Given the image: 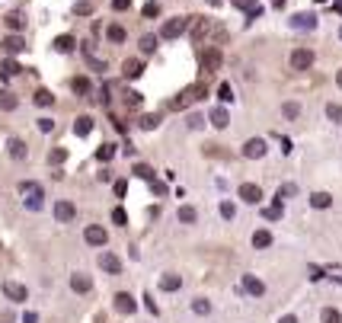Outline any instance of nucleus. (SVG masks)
Here are the masks:
<instances>
[{
    "label": "nucleus",
    "mask_w": 342,
    "mask_h": 323,
    "mask_svg": "<svg viewBox=\"0 0 342 323\" xmlns=\"http://www.w3.org/2000/svg\"><path fill=\"white\" fill-rule=\"evenodd\" d=\"M253 246H256V250L272 246V234H269V231H256V234H253Z\"/></svg>",
    "instance_id": "nucleus-27"
},
{
    "label": "nucleus",
    "mask_w": 342,
    "mask_h": 323,
    "mask_svg": "<svg viewBox=\"0 0 342 323\" xmlns=\"http://www.w3.org/2000/svg\"><path fill=\"white\" fill-rule=\"evenodd\" d=\"M243 291L253 294V298H263V294H266V285L256 279V275H243Z\"/></svg>",
    "instance_id": "nucleus-10"
},
{
    "label": "nucleus",
    "mask_w": 342,
    "mask_h": 323,
    "mask_svg": "<svg viewBox=\"0 0 342 323\" xmlns=\"http://www.w3.org/2000/svg\"><path fill=\"white\" fill-rule=\"evenodd\" d=\"M19 71H23V67H19L16 61H13V58H6V61L0 64V80H10V77H16Z\"/></svg>",
    "instance_id": "nucleus-22"
},
{
    "label": "nucleus",
    "mask_w": 342,
    "mask_h": 323,
    "mask_svg": "<svg viewBox=\"0 0 342 323\" xmlns=\"http://www.w3.org/2000/svg\"><path fill=\"white\" fill-rule=\"evenodd\" d=\"M208 29H211V23L205 16H192V42H202L208 36Z\"/></svg>",
    "instance_id": "nucleus-11"
},
{
    "label": "nucleus",
    "mask_w": 342,
    "mask_h": 323,
    "mask_svg": "<svg viewBox=\"0 0 342 323\" xmlns=\"http://www.w3.org/2000/svg\"><path fill=\"white\" fill-rule=\"evenodd\" d=\"M122 71H125V77H128V80H138L141 74H144V61H141V58H128V61L122 64Z\"/></svg>",
    "instance_id": "nucleus-12"
},
{
    "label": "nucleus",
    "mask_w": 342,
    "mask_h": 323,
    "mask_svg": "<svg viewBox=\"0 0 342 323\" xmlns=\"http://www.w3.org/2000/svg\"><path fill=\"white\" fill-rule=\"evenodd\" d=\"M3 26H6V29H10V32H19V29H23V26H26V19H23V13H6V16H3Z\"/></svg>",
    "instance_id": "nucleus-19"
},
{
    "label": "nucleus",
    "mask_w": 342,
    "mask_h": 323,
    "mask_svg": "<svg viewBox=\"0 0 342 323\" xmlns=\"http://www.w3.org/2000/svg\"><path fill=\"white\" fill-rule=\"evenodd\" d=\"M128 6H131V0H112V10H118V13L128 10Z\"/></svg>",
    "instance_id": "nucleus-53"
},
{
    "label": "nucleus",
    "mask_w": 342,
    "mask_h": 323,
    "mask_svg": "<svg viewBox=\"0 0 342 323\" xmlns=\"http://www.w3.org/2000/svg\"><path fill=\"white\" fill-rule=\"evenodd\" d=\"M74 13H77V16H86V13H93V3L90 0H80V3L74 6Z\"/></svg>",
    "instance_id": "nucleus-48"
},
{
    "label": "nucleus",
    "mask_w": 342,
    "mask_h": 323,
    "mask_svg": "<svg viewBox=\"0 0 342 323\" xmlns=\"http://www.w3.org/2000/svg\"><path fill=\"white\" fill-rule=\"evenodd\" d=\"M205 96H208V86H205V83H192V86H186V90L179 93V96L173 99L166 109H186V106L198 103V99H205Z\"/></svg>",
    "instance_id": "nucleus-1"
},
{
    "label": "nucleus",
    "mask_w": 342,
    "mask_h": 323,
    "mask_svg": "<svg viewBox=\"0 0 342 323\" xmlns=\"http://www.w3.org/2000/svg\"><path fill=\"white\" fill-rule=\"evenodd\" d=\"M16 106H19V99L13 96L10 90H3V93H0V109H3V112H13Z\"/></svg>",
    "instance_id": "nucleus-26"
},
{
    "label": "nucleus",
    "mask_w": 342,
    "mask_h": 323,
    "mask_svg": "<svg viewBox=\"0 0 342 323\" xmlns=\"http://www.w3.org/2000/svg\"><path fill=\"white\" fill-rule=\"evenodd\" d=\"M153 48H157V36H141V51H144V55H151Z\"/></svg>",
    "instance_id": "nucleus-36"
},
{
    "label": "nucleus",
    "mask_w": 342,
    "mask_h": 323,
    "mask_svg": "<svg viewBox=\"0 0 342 323\" xmlns=\"http://www.w3.org/2000/svg\"><path fill=\"white\" fill-rule=\"evenodd\" d=\"M157 13H160L157 3H147V6H144V16H157Z\"/></svg>",
    "instance_id": "nucleus-56"
},
{
    "label": "nucleus",
    "mask_w": 342,
    "mask_h": 323,
    "mask_svg": "<svg viewBox=\"0 0 342 323\" xmlns=\"http://www.w3.org/2000/svg\"><path fill=\"white\" fill-rule=\"evenodd\" d=\"M218 99H221V103H230V99H233L230 83H221V86H218Z\"/></svg>",
    "instance_id": "nucleus-41"
},
{
    "label": "nucleus",
    "mask_w": 342,
    "mask_h": 323,
    "mask_svg": "<svg viewBox=\"0 0 342 323\" xmlns=\"http://www.w3.org/2000/svg\"><path fill=\"white\" fill-rule=\"evenodd\" d=\"M71 288L77 294H86L93 288V282H90V275H83V272H77V275H71Z\"/></svg>",
    "instance_id": "nucleus-15"
},
{
    "label": "nucleus",
    "mask_w": 342,
    "mask_h": 323,
    "mask_svg": "<svg viewBox=\"0 0 342 323\" xmlns=\"http://www.w3.org/2000/svg\"><path fill=\"white\" fill-rule=\"evenodd\" d=\"M326 116H330V119H333V122H336V125H342V106L330 103V106H326Z\"/></svg>",
    "instance_id": "nucleus-39"
},
{
    "label": "nucleus",
    "mask_w": 342,
    "mask_h": 323,
    "mask_svg": "<svg viewBox=\"0 0 342 323\" xmlns=\"http://www.w3.org/2000/svg\"><path fill=\"white\" fill-rule=\"evenodd\" d=\"M221 64H224V55H221V48H205V51H202V71H205V74L221 71Z\"/></svg>",
    "instance_id": "nucleus-3"
},
{
    "label": "nucleus",
    "mask_w": 342,
    "mask_h": 323,
    "mask_svg": "<svg viewBox=\"0 0 342 323\" xmlns=\"http://www.w3.org/2000/svg\"><path fill=\"white\" fill-rule=\"evenodd\" d=\"M189 23H192L189 16H173V19H166L163 29H160V39H179L186 29H189Z\"/></svg>",
    "instance_id": "nucleus-2"
},
{
    "label": "nucleus",
    "mask_w": 342,
    "mask_h": 323,
    "mask_svg": "<svg viewBox=\"0 0 342 323\" xmlns=\"http://www.w3.org/2000/svg\"><path fill=\"white\" fill-rule=\"evenodd\" d=\"M125 192H128V183L118 179V183H115V195H118V199H125Z\"/></svg>",
    "instance_id": "nucleus-52"
},
{
    "label": "nucleus",
    "mask_w": 342,
    "mask_h": 323,
    "mask_svg": "<svg viewBox=\"0 0 342 323\" xmlns=\"http://www.w3.org/2000/svg\"><path fill=\"white\" fill-rule=\"evenodd\" d=\"M208 3H214V6H218V3H221V0H208Z\"/></svg>",
    "instance_id": "nucleus-60"
},
{
    "label": "nucleus",
    "mask_w": 342,
    "mask_h": 323,
    "mask_svg": "<svg viewBox=\"0 0 342 323\" xmlns=\"http://www.w3.org/2000/svg\"><path fill=\"white\" fill-rule=\"evenodd\" d=\"M195 218H198V214H195V208H192V205L179 208V221H183V224H195Z\"/></svg>",
    "instance_id": "nucleus-34"
},
{
    "label": "nucleus",
    "mask_w": 342,
    "mask_h": 323,
    "mask_svg": "<svg viewBox=\"0 0 342 323\" xmlns=\"http://www.w3.org/2000/svg\"><path fill=\"white\" fill-rule=\"evenodd\" d=\"M192 311H195V314H202V317H205V314H211V304H208L205 298H198V301H192Z\"/></svg>",
    "instance_id": "nucleus-43"
},
{
    "label": "nucleus",
    "mask_w": 342,
    "mask_h": 323,
    "mask_svg": "<svg viewBox=\"0 0 342 323\" xmlns=\"http://www.w3.org/2000/svg\"><path fill=\"white\" fill-rule=\"evenodd\" d=\"M23 323H38V317H36L32 311H29V314H23Z\"/></svg>",
    "instance_id": "nucleus-57"
},
{
    "label": "nucleus",
    "mask_w": 342,
    "mask_h": 323,
    "mask_svg": "<svg viewBox=\"0 0 342 323\" xmlns=\"http://www.w3.org/2000/svg\"><path fill=\"white\" fill-rule=\"evenodd\" d=\"M99 266H103L106 272H112V275H118V272H122V259H118V256H112V253H103V256H99Z\"/></svg>",
    "instance_id": "nucleus-16"
},
{
    "label": "nucleus",
    "mask_w": 342,
    "mask_h": 323,
    "mask_svg": "<svg viewBox=\"0 0 342 323\" xmlns=\"http://www.w3.org/2000/svg\"><path fill=\"white\" fill-rule=\"evenodd\" d=\"M131 173H135L138 179H144V183H153V170L147 163H135V170H131Z\"/></svg>",
    "instance_id": "nucleus-33"
},
{
    "label": "nucleus",
    "mask_w": 342,
    "mask_h": 323,
    "mask_svg": "<svg viewBox=\"0 0 342 323\" xmlns=\"http://www.w3.org/2000/svg\"><path fill=\"white\" fill-rule=\"evenodd\" d=\"M278 323H298V317H294V314H285V317H281Z\"/></svg>",
    "instance_id": "nucleus-58"
},
{
    "label": "nucleus",
    "mask_w": 342,
    "mask_h": 323,
    "mask_svg": "<svg viewBox=\"0 0 342 323\" xmlns=\"http://www.w3.org/2000/svg\"><path fill=\"white\" fill-rule=\"evenodd\" d=\"M243 157H250V160L266 157V141H263V138H250V141L243 144Z\"/></svg>",
    "instance_id": "nucleus-6"
},
{
    "label": "nucleus",
    "mask_w": 342,
    "mask_h": 323,
    "mask_svg": "<svg viewBox=\"0 0 342 323\" xmlns=\"http://www.w3.org/2000/svg\"><path fill=\"white\" fill-rule=\"evenodd\" d=\"M106 39H109L112 45H122V42H125V29H122L118 23H112L109 29H106Z\"/></svg>",
    "instance_id": "nucleus-25"
},
{
    "label": "nucleus",
    "mask_w": 342,
    "mask_h": 323,
    "mask_svg": "<svg viewBox=\"0 0 342 323\" xmlns=\"http://www.w3.org/2000/svg\"><path fill=\"white\" fill-rule=\"evenodd\" d=\"M115 311H118V314H135V311H138L135 298H131L128 291H118V294H115Z\"/></svg>",
    "instance_id": "nucleus-9"
},
{
    "label": "nucleus",
    "mask_w": 342,
    "mask_h": 323,
    "mask_svg": "<svg viewBox=\"0 0 342 323\" xmlns=\"http://www.w3.org/2000/svg\"><path fill=\"white\" fill-rule=\"evenodd\" d=\"M93 125H96V122H93V116H80V119H77V125H74V131H77L80 138H86V134L93 131Z\"/></svg>",
    "instance_id": "nucleus-23"
},
{
    "label": "nucleus",
    "mask_w": 342,
    "mask_h": 323,
    "mask_svg": "<svg viewBox=\"0 0 342 323\" xmlns=\"http://www.w3.org/2000/svg\"><path fill=\"white\" fill-rule=\"evenodd\" d=\"M151 189H153V195H166V183H157V179H153Z\"/></svg>",
    "instance_id": "nucleus-54"
},
{
    "label": "nucleus",
    "mask_w": 342,
    "mask_h": 323,
    "mask_svg": "<svg viewBox=\"0 0 342 323\" xmlns=\"http://www.w3.org/2000/svg\"><path fill=\"white\" fill-rule=\"evenodd\" d=\"M38 128L42 131H55V119H38Z\"/></svg>",
    "instance_id": "nucleus-51"
},
{
    "label": "nucleus",
    "mask_w": 342,
    "mask_h": 323,
    "mask_svg": "<svg viewBox=\"0 0 342 323\" xmlns=\"http://www.w3.org/2000/svg\"><path fill=\"white\" fill-rule=\"evenodd\" d=\"M208 119H211V125H214V128H227V125H230V116H227V109H224V106H214Z\"/></svg>",
    "instance_id": "nucleus-14"
},
{
    "label": "nucleus",
    "mask_w": 342,
    "mask_h": 323,
    "mask_svg": "<svg viewBox=\"0 0 342 323\" xmlns=\"http://www.w3.org/2000/svg\"><path fill=\"white\" fill-rule=\"evenodd\" d=\"M6 151H10V157H13V160H23V157H26V141L10 138V141H6Z\"/></svg>",
    "instance_id": "nucleus-20"
},
{
    "label": "nucleus",
    "mask_w": 342,
    "mask_h": 323,
    "mask_svg": "<svg viewBox=\"0 0 342 323\" xmlns=\"http://www.w3.org/2000/svg\"><path fill=\"white\" fill-rule=\"evenodd\" d=\"M281 112H285V119H298L301 116V106L298 103H285V106H281Z\"/></svg>",
    "instance_id": "nucleus-42"
},
{
    "label": "nucleus",
    "mask_w": 342,
    "mask_h": 323,
    "mask_svg": "<svg viewBox=\"0 0 342 323\" xmlns=\"http://www.w3.org/2000/svg\"><path fill=\"white\" fill-rule=\"evenodd\" d=\"M179 285H183L179 275H163V279H160V288H163V291H176Z\"/></svg>",
    "instance_id": "nucleus-31"
},
{
    "label": "nucleus",
    "mask_w": 342,
    "mask_h": 323,
    "mask_svg": "<svg viewBox=\"0 0 342 323\" xmlns=\"http://www.w3.org/2000/svg\"><path fill=\"white\" fill-rule=\"evenodd\" d=\"M294 192H298V186H294V183H288V186H281V189H278V195H275V202H281V199H288V195H294Z\"/></svg>",
    "instance_id": "nucleus-47"
},
{
    "label": "nucleus",
    "mask_w": 342,
    "mask_h": 323,
    "mask_svg": "<svg viewBox=\"0 0 342 323\" xmlns=\"http://www.w3.org/2000/svg\"><path fill=\"white\" fill-rule=\"evenodd\" d=\"M294 29H317V16L313 13H298V16L291 19Z\"/></svg>",
    "instance_id": "nucleus-17"
},
{
    "label": "nucleus",
    "mask_w": 342,
    "mask_h": 323,
    "mask_svg": "<svg viewBox=\"0 0 342 323\" xmlns=\"http://www.w3.org/2000/svg\"><path fill=\"white\" fill-rule=\"evenodd\" d=\"M32 103L36 106H55V96H51V90H42V86H38V90L32 93Z\"/></svg>",
    "instance_id": "nucleus-24"
},
{
    "label": "nucleus",
    "mask_w": 342,
    "mask_h": 323,
    "mask_svg": "<svg viewBox=\"0 0 342 323\" xmlns=\"http://www.w3.org/2000/svg\"><path fill=\"white\" fill-rule=\"evenodd\" d=\"M74 45H77V42H74V36H58V39H55V48L64 51V55H68V51H74Z\"/></svg>",
    "instance_id": "nucleus-32"
},
{
    "label": "nucleus",
    "mask_w": 342,
    "mask_h": 323,
    "mask_svg": "<svg viewBox=\"0 0 342 323\" xmlns=\"http://www.w3.org/2000/svg\"><path fill=\"white\" fill-rule=\"evenodd\" d=\"M96 157L103 160V163H106V160H112V157H115V144H103V147L96 151Z\"/></svg>",
    "instance_id": "nucleus-37"
},
{
    "label": "nucleus",
    "mask_w": 342,
    "mask_h": 323,
    "mask_svg": "<svg viewBox=\"0 0 342 323\" xmlns=\"http://www.w3.org/2000/svg\"><path fill=\"white\" fill-rule=\"evenodd\" d=\"M263 214H266V221H278V218H281V202H275V205L266 208Z\"/></svg>",
    "instance_id": "nucleus-44"
},
{
    "label": "nucleus",
    "mask_w": 342,
    "mask_h": 323,
    "mask_svg": "<svg viewBox=\"0 0 342 323\" xmlns=\"http://www.w3.org/2000/svg\"><path fill=\"white\" fill-rule=\"evenodd\" d=\"M240 199H243L246 205H259V199H263V189H259L256 183H243V186H240Z\"/></svg>",
    "instance_id": "nucleus-8"
},
{
    "label": "nucleus",
    "mask_w": 342,
    "mask_h": 323,
    "mask_svg": "<svg viewBox=\"0 0 342 323\" xmlns=\"http://www.w3.org/2000/svg\"><path fill=\"white\" fill-rule=\"evenodd\" d=\"M141 99H144V96H141L138 90H128V93H125V106H128V109H138Z\"/></svg>",
    "instance_id": "nucleus-35"
},
{
    "label": "nucleus",
    "mask_w": 342,
    "mask_h": 323,
    "mask_svg": "<svg viewBox=\"0 0 342 323\" xmlns=\"http://www.w3.org/2000/svg\"><path fill=\"white\" fill-rule=\"evenodd\" d=\"M336 83H339V86H342V71H339V74H336Z\"/></svg>",
    "instance_id": "nucleus-59"
},
{
    "label": "nucleus",
    "mask_w": 342,
    "mask_h": 323,
    "mask_svg": "<svg viewBox=\"0 0 342 323\" xmlns=\"http://www.w3.org/2000/svg\"><path fill=\"white\" fill-rule=\"evenodd\" d=\"M141 128H144V131H151V128H157V125H160V116H141Z\"/></svg>",
    "instance_id": "nucleus-38"
},
{
    "label": "nucleus",
    "mask_w": 342,
    "mask_h": 323,
    "mask_svg": "<svg viewBox=\"0 0 342 323\" xmlns=\"http://www.w3.org/2000/svg\"><path fill=\"white\" fill-rule=\"evenodd\" d=\"M74 214H77V208H74L71 202L61 199V202L55 205V218H58V221H74Z\"/></svg>",
    "instance_id": "nucleus-18"
},
{
    "label": "nucleus",
    "mask_w": 342,
    "mask_h": 323,
    "mask_svg": "<svg viewBox=\"0 0 342 323\" xmlns=\"http://www.w3.org/2000/svg\"><path fill=\"white\" fill-rule=\"evenodd\" d=\"M16 192L19 195H26V199H36V195H45V189L38 183H19L16 186Z\"/></svg>",
    "instance_id": "nucleus-21"
},
{
    "label": "nucleus",
    "mask_w": 342,
    "mask_h": 323,
    "mask_svg": "<svg viewBox=\"0 0 342 323\" xmlns=\"http://www.w3.org/2000/svg\"><path fill=\"white\" fill-rule=\"evenodd\" d=\"M71 90L77 93V96H86V93H90V80H86V77H74L71 80Z\"/></svg>",
    "instance_id": "nucleus-29"
},
{
    "label": "nucleus",
    "mask_w": 342,
    "mask_h": 323,
    "mask_svg": "<svg viewBox=\"0 0 342 323\" xmlns=\"http://www.w3.org/2000/svg\"><path fill=\"white\" fill-rule=\"evenodd\" d=\"M64 160H68V151H64V147H51L48 151V163L51 166H61Z\"/></svg>",
    "instance_id": "nucleus-30"
},
{
    "label": "nucleus",
    "mask_w": 342,
    "mask_h": 323,
    "mask_svg": "<svg viewBox=\"0 0 342 323\" xmlns=\"http://www.w3.org/2000/svg\"><path fill=\"white\" fill-rule=\"evenodd\" d=\"M310 205H313V208H330V205H333V195H330V192H313V195H310Z\"/></svg>",
    "instance_id": "nucleus-28"
},
{
    "label": "nucleus",
    "mask_w": 342,
    "mask_h": 323,
    "mask_svg": "<svg viewBox=\"0 0 342 323\" xmlns=\"http://www.w3.org/2000/svg\"><path fill=\"white\" fill-rule=\"evenodd\" d=\"M186 125H189V128H202V125H205V119L192 112V116H189V122H186Z\"/></svg>",
    "instance_id": "nucleus-50"
},
{
    "label": "nucleus",
    "mask_w": 342,
    "mask_h": 323,
    "mask_svg": "<svg viewBox=\"0 0 342 323\" xmlns=\"http://www.w3.org/2000/svg\"><path fill=\"white\" fill-rule=\"evenodd\" d=\"M42 205H45V195H36V199H26V208H29V211H42Z\"/></svg>",
    "instance_id": "nucleus-45"
},
{
    "label": "nucleus",
    "mask_w": 342,
    "mask_h": 323,
    "mask_svg": "<svg viewBox=\"0 0 342 323\" xmlns=\"http://www.w3.org/2000/svg\"><path fill=\"white\" fill-rule=\"evenodd\" d=\"M3 294L13 301V304H19V301H26V298H29V291H26V288L19 285V282H3Z\"/></svg>",
    "instance_id": "nucleus-7"
},
{
    "label": "nucleus",
    "mask_w": 342,
    "mask_h": 323,
    "mask_svg": "<svg viewBox=\"0 0 342 323\" xmlns=\"http://www.w3.org/2000/svg\"><path fill=\"white\" fill-rule=\"evenodd\" d=\"M221 214H224V218L230 221L233 214H237V208H233V202H221Z\"/></svg>",
    "instance_id": "nucleus-49"
},
{
    "label": "nucleus",
    "mask_w": 342,
    "mask_h": 323,
    "mask_svg": "<svg viewBox=\"0 0 342 323\" xmlns=\"http://www.w3.org/2000/svg\"><path fill=\"white\" fill-rule=\"evenodd\" d=\"M339 39H342V32H339Z\"/></svg>",
    "instance_id": "nucleus-61"
},
{
    "label": "nucleus",
    "mask_w": 342,
    "mask_h": 323,
    "mask_svg": "<svg viewBox=\"0 0 342 323\" xmlns=\"http://www.w3.org/2000/svg\"><path fill=\"white\" fill-rule=\"evenodd\" d=\"M83 240L90 246H106V240H109V234H106V227H99V224H90L83 231Z\"/></svg>",
    "instance_id": "nucleus-4"
},
{
    "label": "nucleus",
    "mask_w": 342,
    "mask_h": 323,
    "mask_svg": "<svg viewBox=\"0 0 342 323\" xmlns=\"http://www.w3.org/2000/svg\"><path fill=\"white\" fill-rule=\"evenodd\" d=\"M112 221H115V227H125V224H128V214H125V208H112Z\"/></svg>",
    "instance_id": "nucleus-40"
},
{
    "label": "nucleus",
    "mask_w": 342,
    "mask_h": 323,
    "mask_svg": "<svg viewBox=\"0 0 342 323\" xmlns=\"http://www.w3.org/2000/svg\"><path fill=\"white\" fill-rule=\"evenodd\" d=\"M0 45H3V51H6V55H19V51L26 48V42H23V39L16 36V32H10V36H6V39H3Z\"/></svg>",
    "instance_id": "nucleus-13"
},
{
    "label": "nucleus",
    "mask_w": 342,
    "mask_h": 323,
    "mask_svg": "<svg viewBox=\"0 0 342 323\" xmlns=\"http://www.w3.org/2000/svg\"><path fill=\"white\" fill-rule=\"evenodd\" d=\"M323 323H342V314L333 311V307H326V311H323Z\"/></svg>",
    "instance_id": "nucleus-46"
},
{
    "label": "nucleus",
    "mask_w": 342,
    "mask_h": 323,
    "mask_svg": "<svg viewBox=\"0 0 342 323\" xmlns=\"http://www.w3.org/2000/svg\"><path fill=\"white\" fill-rule=\"evenodd\" d=\"M313 64V51L310 48H294L291 51V67L294 71H307Z\"/></svg>",
    "instance_id": "nucleus-5"
},
{
    "label": "nucleus",
    "mask_w": 342,
    "mask_h": 323,
    "mask_svg": "<svg viewBox=\"0 0 342 323\" xmlns=\"http://www.w3.org/2000/svg\"><path fill=\"white\" fill-rule=\"evenodd\" d=\"M307 272H310V279H313V282H320V279H323V269H317V266H310Z\"/></svg>",
    "instance_id": "nucleus-55"
}]
</instances>
